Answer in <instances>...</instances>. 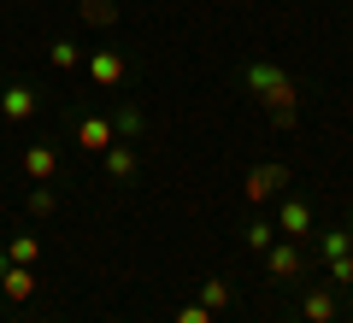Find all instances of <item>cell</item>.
<instances>
[{"label": "cell", "mask_w": 353, "mask_h": 323, "mask_svg": "<svg viewBox=\"0 0 353 323\" xmlns=\"http://www.w3.org/2000/svg\"><path fill=\"white\" fill-rule=\"evenodd\" d=\"M248 88L271 106V118H277L283 129L294 124V83H289V71H277V65H265V59H253L248 65Z\"/></svg>", "instance_id": "obj_1"}, {"label": "cell", "mask_w": 353, "mask_h": 323, "mask_svg": "<svg viewBox=\"0 0 353 323\" xmlns=\"http://www.w3.org/2000/svg\"><path fill=\"white\" fill-rule=\"evenodd\" d=\"M0 288H6V300H30L36 294V271H30V264H6Z\"/></svg>", "instance_id": "obj_9"}, {"label": "cell", "mask_w": 353, "mask_h": 323, "mask_svg": "<svg viewBox=\"0 0 353 323\" xmlns=\"http://www.w3.org/2000/svg\"><path fill=\"white\" fill-rule=\"evenodd\" d=\"M6 264H12V259H6V247H0V276H6Z\"/></svg>", "instance_id": "obj_22"}, {"label": "cell", "mask_w": 353, "mask_h": 323, "mask_svg": "<svg viewBox=\"0 0 353 323\" xmlns=\"http://www.w3.org/2000/svg\"><path fill=\"white\" fill-rule=\"evenodd\" d=\"M318 253H324V259H341V253H353V229H324V236H318Z\"/></svg>", "instance_id": "obj_12"}, {"label": "cell", "mask_w": 353, "mask_h": 323, "mask_svg": "<svg viewBox=\"0 0 353 323\" xmlns=\"http://www.w3.org/2000/svg\"><path fill=\"white\" fill-rule=\"evenodd\" d=\"M53 206H59V200H53V188H48V183H36V188H30V211H36V218H48Z\"/></svg>", "instance_id": "obj_17"}, {"label": "cell", "mask_w": 353, "mask_h": 323, "mask_svg": "<svg viewBox=\"0 0 353 323\" xmlns=\"http://www.w3.org/2000/svg\"><path fill=\"white\" fill-rule=\"evenodd\" d=\"M112 136H118L112 118H83V124H77V141H83L88 153H106V147H112Z\"/></svg>", "instance_id": "obj_8"}, {"label": "cell", "mask_w": 353, "mask_h": 323, "mask_svg": "<svg viewBox=\"0 0 353 323\" xmlns=\"http://www.w3.org/2000/svg\"><path fill=\"white\" fill-rule=\"evenodd\" d=\"M230 300H236V294H230V282H218V276H212V282H201V306L206 311H224Z\"/></svg>", "instance_id": "obj_15"}, {"label": "cell", "mask_w": 353, "mask_h": 323, "mask_svg": "<svg viewBox=\"0 0 353 323\" xmlns=\"http://www.w3.org/2000/svg\"><path fill=\"white\" fill-rule=\"evenodd\" d=\"M6 259H12V264H36V259H41V241H36V236H12Z\"/></svg>", "instance_id": "obj_14"}, {"label": "cell", "mask_w": 353, "mask_h": 323, "mask_svg": "<svg viewBox=\"0 0 353 323\" xmlns=\"http://www.w3.org/2000/svg\"><path fill=\"white\" fill-rule=\"evenodd\" d=\"M283 183H289V171H283V165H253V171L241 176V194H248L253 206H271V194H277Z\"/></svg>", "instance_id": "obj_2"}, {"label": "cell", "mask_w": 353, "mask_h": 323, "mask_svg": "<svg viewBox=\"0 0 353 323\" xmlns=\"http://www.w3.org/2000/svg\"><path fill=\"white\" fill-rule=\"evenodd\" d=\"M301 241H271V247H265V271L277 276V282H289V276H301Z\"/></svg>", "instance_id": "obj_5"}, {"label": "cell", "mask_w": 353, "mask_h": 323, "mask_svg": "<svg viewBox=\"0 0 353 323\" xmlns=\"http://www.w3.org/2000/svg\"><path fill=\"white\" fill-rule=\"evenodd\" d=\"M176 323H212V311H206V306H183V311H176Z\"/></svg>", "instance_id": "obj_21"}, {"label": "cell", "mask_w": 353, "mask_h": 323, "mask_svg": "<svg viewBox=\"0 0 353 323\" xmlns=\"http://www.w3.org/2000/svg\"><path fill=\"white\" fill-rule=\"evenodd\" d=\"M124 71H130V65H124V53H118V48L88 53V83H94V88H118V83H124Z\"/></svg>", "instance_id": "obj_4"}, {"label": "cell", "mask_w": 353, "mask_h": 323, "mask_svg": "<svg viewBox=\"0 0 353 323\" xmlns=\"http://www.w3.org/2000/svg\"><path fill=\"white\" fill-rule=\"evenodd\" d=\"M48 59L59 65V71H77V65H83V48H77V41H48Z\"/></svg>", "instance_id": "obj_13"}, {"label": "cell", "mask_w": 353, "mask_h": 323, "mask_svg": "<svg viewBox=\"0 0 353 323\" xmlns=\"http://www.w3.org/2000/svg\"><path fill=\"white\" fill-rule=\"evenodd\" d=\"M83 18L88 24H112V0H83Z\"/></svg>", "instance_id": "obj_19"}, {"label": "cell", "mask_w": 353, "mask_h": 323, "mask_svg": "<svg viewBox=\"0 0 353 323\" xmlns=\"http://www.w3.org/2000/svg\"><path fill=\"white\" fill-rule=\"evenodd\" d=\"M271 241H277V224H271V218H253V224H248V247H253V253H265Z\"/></svg>", "instance_id": "obj_16"}, {"label": "cell", "mask_w": 353, "mask_h": 323, "mask_svg": "<svg viewBox=\"0 0 353 323\" xmlns=\"http://www.w3.org/2000/svg\"><path fill=\"white\" fill-rule=\"evenodd\" d=\"M271 224H277L283 241H306V236H312V206H306V200H283Z\"/></svg>", "instance_id": "obj_3"}, {"label": "cell", "mask_w": 353, "mask_h": 323, "mask_svg": "<svg viewBox=\"0 0 353 323\" xmlns=\"http://www.w3.org/2000/svg\"><path fill=\"white\" fill-rule=\"evenodd\" d=\"M0 112L12 118V124H30V118H36V88H30V83L0 88Z\"/></svg>", "instance_id": "obj_6"}, {"label": "cell", "mask_w": 353, "mask_h": 323, "mask_svg": "<svg viewBox=\"0 0 353 323\" xmlns=\"http://www.w3.org/2000/svg\"><path fill=\"white\" fill-rule=\"evenodd\" d=\"M24 171H30V183H53V176H59V153H53L48 141H30L24 147Z\"/></svg>", "instance_id": "obj_7"}, {"label": "cell", "mask_w": 353, "mask_h": 323, "mask_svg": "<svg viewBox=\"0 0 353 323\" xmlns=\"http://www.w3.org/2000/svg\"><path fill=\"white\" fill-rule=\"evenodd\" d=\"M301 311H306V323H330L336 317V294H330V288H312V294L301 300Z\"/></svg>", "instance_id": "obj_10"}, {"label": "cell", "mask_w": 353, "mask_h": 323, "mask_svg": "<svg viewBox=\"0 0 353 323\" xmlns=\"http://www.w3.org/2000/svg\"><path fill=\"white\" fill-rule=\"evenodd\" d=\"M330 264V276H336V282H353V253H341V259H324Z\"/></svg>", "instance_id": "obj_20"}, {"label": "cell", "mask_w": 353, "mask_h": 323, "mask_svg": "<svg viewBox=\"0 0 353 323\" xmlns=\"http://www.w3.org/2000/svg\"><path fill=\"white\" fill-rule=\"evenodd\" d=\"M112 129H118L124 141H130V136H141V112H136V106H124V112L112 118Z\"/></svg>", "instance_id": "obj_18"}, {"label": "cell", "mask_w": 353, "mask_h": 323, "mask_svg": "<svg viewBox=\"0 0 353 323\" xmlns=\"http://www.w3.org/2000/svg\"><path fill=\"white\" fill-rule=\"evenodd\" d=\"M106 176H136V147H106Z\"/></svg>", "instance_id": "obj_11"}]
</instances>
